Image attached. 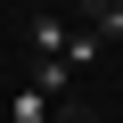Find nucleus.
Segmentation results:
<instances>
[{"instance_id": "obj_1", "label": "nucleus", "mask_w": 123, "mask_h": 123, "mask_svg": "<svg viewBox=\"0 0 123 123\" xmlns=\"http://www.w3.org/2000/svg\"><path fill=\"white\" fill-rule=\"evenodd\" d=\"M25 82H33L41 98H66V82H74V74H66V57H33V74H25Z\"/></svg>"}, {"instance_id": "obj_2", "label": "nucleus", "mask_w": 123, "mask_h": 123, "mask_svg": "<svg viewBox=\"0 0 123 123\" xmlns=\"http://www.w3.org/2000/svg\"><path fill=\"white\" fill-rule=\"evenodd\" d=\"M82 17H90L98 41H123V0H82Z\"/></svg>"}, {"instance_id": "obj_3", "label": "nucleus", "mask_w": 123, "mask_h": 123, "mask_svg": "<svg viewBox=\"0 0 123 123\" xmlns=\"http://www.w3.org/2000/svg\"><path fill=\"white\" fill-rule=\"evenodd\" d=\"M25 49H33V57H66V33H57V17H33V25H25Z\"/></svg>"}, {"instance_id": "obj_4", "label": "nucleus", "mask_w": 123, "mask_h": 123, "mask_svg": "<svg viewBox=\"0 0 123 123\" xmlns=\"http://www.w3.org/2000/svg\"><path fill=\"white\" fill-rule=\"evenodd\" d=\"M98 49H107V41H98L90 25H82V33H66V74H82V66H90V57H98Z\"/></svg>"}, {"instance_id": "obj_5", "label": "nucleus", "mask_w": 123, "mask_h": 123, "mask_svg": "<svg viewBox=\"0 0 123 123\" xmlns=\"http://www.w3.org/2000/svg\"><path fill=\"white\" fill-rule=\"evenodd\" d=\"M8 123H49V98H41V90H33V82H25V90H17V98H8Z\"/></svg>"}]
</instances>
